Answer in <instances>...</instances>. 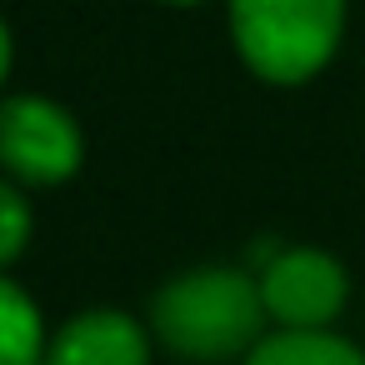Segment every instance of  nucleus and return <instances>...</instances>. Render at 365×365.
I'll list each match as a JSON object with an SVG mask.
<instances>
[{"label":"nucleus","mask_w":365,"mask_h":365,"mask_svg":"<svg viewBox=\"0 0 365 365\" xmlns=\"http://www.w3.org/2000/svg\"><path fill=\"white\" fill-rule=\"evenodd\" d=\"M150 320L170 350L190 360H225L260 335L265 295L260 280H250L235 265H200L160 285Z\"/></svg>","instance_id":"nucleus-1"},{"label":"nucleus","mask_w":365,"mask_h":365,"mask_svg":"<svg viewBox=\"0 0 365 365\" xmlns=\"http://www.w3.org/2000/svg\"><path fill=\"white\" fill-rule=\"evenodd\" d=\"M345 0H230V26L245 61L270 81L310 76L335 36Z\"/></svg>","instance_id":"nucleus-2"},{"label":"nucleus","mask_w":365,"mask_h":365,"mask_svg":"<svg viewBox=\"0 0 365 365\" xmlns=\"http://www.w3.org/2000/svg\"><path fill=\"white\" fill-rule=\"evenodd\" d=\"M0 145L6 165L31 180H61L81 165V130L76 120L41 96H11L0 110Z\"/></svg>","instance_id":"nucleus-3"},{"label":"nucleus","mask_w":365,"mask_h":365,"mask_svg":"<svg viewBox=\"0 0 365 365\" xmlns=\"http://www.w3.org/2000/svg\"><path fill=\"white\" fill-rule=\"evenodd\" d=\"M265 315L285 330H325V320L345 300V270L325 250H280L260 275Z\"/></svg>","instance_id":"nucleus-4"},{"label":"nucleus","mask_w":365,"mask_h":365,"mask_svg":"<svg viewBox=\"0 0 365 365\" xmlns=\"http://www.w3.org/2000/svg\"><path fill=\"white\" fill-rule=\"evenodd\" d=\"M145 330L120 310L76 315L46 350V365H145Z\"/></svg>","instance_id":"nucleus-5"},{"label":"nucleus","mask_w":365,"mask_h":365,"mask_svg":"<svg viewBox=\"0 0 365 365\" xmlns=\"http://www.w3.org/2000/svg\"><path fill=\"white\" fill-rule=\"evenodd\" d=\"M245 365H365V355L330 330H275L255 340Z\"/></svg>","instance_id":"nucleus-6"},{"label":"nucleus","mask_w":365,"mask_h":365,"mask_svg":"<svg viewBox=\"0 0 365 365\" xmlns=\"http://www.w3.org/2000/svg\"><path fill=\"white\" fill-rule=\"evenodd\" d=\"M41 350V310L16 280H6L0 285V365H46Z\"/></svg>","instance_id":"nucleus-7"},{"label":"nucleus","mask_w":365,"mask_h":365,"mask_svg":"<svg viewBox=\"0 0 365 365\" xmlns=\"http://www.w3.org/2000/svg\"><path fill=\"white\" fill-rule=\"evenodd\" d=\"M0 215H6V225H0V255L16 260V250H21V240H26V225H31L26 200H21L16 185H0Z\"/></svg>","instance_id":"nucleus-8"}]
</instances>
